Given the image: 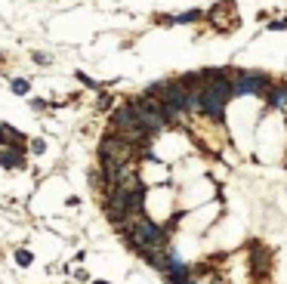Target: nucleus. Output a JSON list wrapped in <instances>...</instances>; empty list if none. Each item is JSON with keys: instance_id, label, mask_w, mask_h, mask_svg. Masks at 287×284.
I'll return each instance as SVG.
<instances>
[{"instance_id": "f257e3e1", "label": "nucleus", "mask_w": 287, "mask_h": 284, "mask_svg": "<svg viewBox=\"0 0 287 284\" xmlns=\"http://www.w3.org/2000/svg\"><path fill=\"white\" fill-rule=\"evenodd\" d=\"M235 96H247V93H260L266 96L272 90V80H268L262 71H235Z\"/></svg>"}, {"instance_id": "f03ea898", "label": "nucleus", "mask_w": 287, "mask_h": 284, "mask_svg": "<svg viewBox=\"0 0 287 284\" xmlns=\"http://www.w3.org/2000/svg\"><path fill=\"white\" fill-rule=\"evenodd\" d=\"M268 262H272V254H268L262 244H250V266H254V278H266Z\"/></svg>"}, {"instance_id": "7ed1b4c3", "label": "nucleus", "mask_w": 287, "mask_h": 284, "mask_svg": "<svg viewBox=\"0 0 287 284\" xmlns=\"http://www.w3.org/2000/svg\"><path fill=\"white\" fill-rule=\"evenodd\" d=\"M164 281L167 284H192V272H188V266H173V269L164 272Z\"/></svg>"}, {"instance_id": "20e7f679", "label": "nucleus", "mask_w": 287, "mask_h": 284, "mask_svg": "<svg viewBox=\"0 0 287 284\" xmlns=\"http://www.w3.org/2000/svg\"><path fill=\"white\" fill-rule=\"evenodd\" d=\"M266 102L272 105V108H281V105H287V86H272V90L266 93Z\"/></svg>"}, {"instance_id": "39448f33", "label": "nucleus", "mask_w": 287, "mask_h": 284, "mask_svg": "<svg viewBox=\"0 0 287 284\" xmlns=\"http://www.w3.org/2000/svg\"><path fill=\"white\" fill-rule=\"evenodd\" d=\"M0 164H4V167H22L19 148H4V152H0Z\"/></svg>"}, {"instance_id": "423d86ee", "label": "nucleus", "mask_w": 287, "mask_h": 284, "mask_svg": "<svg viewBox=\"0 0 287 284\" xmlns=\"http://www.w3.org/2000/svg\"><path fill=\"white\" fill-rule=\"evenodd\" d=\"M16 262H19V266H31V254L28 250H19V254H16Z\"/></svg>"}, {"instance_id": "0eeeda50", "label": "nucleus", "mask_w": 287, "mask_h": 284, "mask_svg": "<svg viewBox=\"0 0 287 284\" xmlns=\"http://www.w3.org/2000/svg\"><path fill=\"white\" fill-rule=\"evenodd\" d=\"M12 93H28V80H12Z\"/></svg>"}, {"instance_id": "6e6552de", "label": "nucleus", "mask_w": 287, "mask_h": 284, "mask_svg": "<svg viewBox=\"0 0 287 284\" xmlns=\"http://www.w3.org/2000/svg\"><path fill=\"white\" fill-rule=\"evenodd\" d=\"M96 284H108V281H96Z\"/></svg>"}]
</instances>
